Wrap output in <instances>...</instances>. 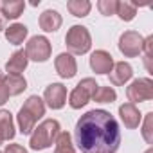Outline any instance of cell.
<instances>
[{
	"label": "cell",
	"instance_id": "cell-1",
	"mask_svg": "<svg viewBox=\"0 0 153 153\" xmlns=\"http://www.w3.org/2000/svg\"><path fill=\"white\" fill-rule=\"evenodd\" d=\"M76 144L81 153H115L121 144V130L106 110H90L76 124Z\"/></svg>",
	"mask_w": 153,
	"mask_h": 153
},
{
	"label": "cell",
	"instance_id": "cell-2",
	"mask_svg": "<svg viewBox=\"0 0 153 153\" xmlns=\"http://www.w3.org/2000/svg\"><path fill=\"white\" fill-rule=\"evenodd\" d=\"M45 114V105L38 96H31L18 112V126L22 133H31L36 128L38 119Z\"/></svg>",
	"mask_w": 153,
	"mask_h": 153
},
{
	"label": "cell",
	"instance_id": "cell-3",
	"mask_svg": "<svg viewBox=\"0 0 153 153\" xmlns=\"http://www.w3.org/2000/svg\"><path fill=\"white\" fill-rule=\"evenodd\" d=\"M33 131L34 133L31 135V148L33 149H45L52 142H56V139L59 135V123L54 119H49V121H43Z\"/></svg>",
	"mask_w": 153,
	"mask_h": 153
},
{
	"label": "cell",
	"instance_id": "cell-4",
	"mask_svg": "<svg viewBox=\"0 0 153 153\" xmlns=\"http://www.w3.org/2000/svg\"><path fill=\"white\" fill-rule=\"evenodd\" d=\"M65 42H67V47L74 54H85L90 49V33L83 25H74L67 33Z\"/></svg>",
	"mask_w": 153,
	"mask_h": 153
},
{
	"label": "cell",
	"instance_id": "cell-5",
	"mask_svg": "<svg viewBox=\"0 0 153 153\" xmlns=\"http://www.w3.org/2000/svg\"><path fill=\"white\" fill-rule=\"evenodd\" d=\"M97 87H99V85H97L92 78L83 79L78 87L72 90V94H70V99H68L70 106H72V108H81V106H85V105L94 97Z\"/></svg>",
	"mask_w": 153,
	"mask_h": 153
},
{
	"label": "cell",
	"instance_id": "cell-6",
	"mask_svg": "<svg viewBox=\"0 0 153 153\" xmlns=\"http://www.w3.org/2000/svg\"><path fill=\"white\" fill-rule=\"evenodd\" d=\"M27 59H34V61H45L51 56V43L45 36H34L29 40L27 49H25Z\"/></svg>",
	"mask_w": 153,
	"mask_h": 153
},
{
	"label": "cell",
	"instance_id": "cell-7",
	"mask_svg": "<svg viewBox=\"0 0 153 153\" xmlns=\"http://www.w3.org/2000/svg\"><path fill=\"white\" fill-rule=\"evenodd\" d=\"M142 45H144V40H142V36H140L139 33H135V31H126V33L121 36V40H119V49H121V52H123L124 56H130V58L139 56L140 51H142Z\"/></svg>",
	"mask_w": 153,
	"mask_h": 153
},
{
	"label": "cell",
	"instance_id": "cell-8",
	"mask_svg": "<svg viewBox=\"0 0 153 153\" xmlns=\"http://www.w3.org/2000/svg\"><path fill=\"white\" fill-rule=\"evenodd\" d=\"M153 97V83L149 79H135L128 87V99L133 103L149 101Z\"/></svg>",
	"mask_w": 153,
	"mask_h": 153
},
{
	"label": "cell",
	"instance_id": "cell-9",
	"mask_svg": "<svg viewBox=\"0 0 153 153\" xmlns=\"http://www.w3.org/2000/svg\"><path fill=\"white\" fill-rule=\"evenodd\" d=\"M65 99H67V88L61 85V83H52L47 87L45 90V101L51 108L58 110L65 105Z\"/></svg>",
	"mask_w": 153,
	"mask_h": 153
},
{
	"label": "cell",
	"instance_id": "cell-10",
	"mask_svg": "<svg viewBox=\"0 0 153 153\" xmlns=\"http://www.w3.org/2000/svg\"><path fill=\"white\" fill-rule=\"evenodd\" d=\"M90 67L97 72V74H106L112 70L114 67V59L106 51H96L90 56Z\"/></svg>",
	"mask_w": 153,
	"mask_h": 153
},
{
	"label": "cell",
	"instance_id": "cell-11",
	"mask_svg": "<svg viewBox=\"0 0 153 153\" xmlns=\"http://www.w3.org/2000/svg\"><path fill=\"white\" fill-rule=\"evenodd\" d=\"M76 59L70 56V54H67V52H63V54H59L58 58H56V70H58V74L61 76V78H72V76L76 74Z\"/></svg>",
	"mask_w": 153,
	"mask_h": 153
},
{
	"label": "cell",
	"instance_id": "cell-12",
	"mask_svg": "<svg viewBox=\"0 0 153 153\" xmlns=\"http://www.w3.org/2000/svg\"><path fill=\"white\" fill-rule=\"evenodd\" d=\"M131 67L124 61L121 63H115L114 65V70H110V81L114 85H124L130 78H131Z\"/></svg>",
	"mask_w": 153,
	"mask_h": 153
},
{
	"label": "cell",
	"instance_id": "cell-13",
	"mask_svg": "<svg viewBox=\"0 0 153 153\" xmlns=\"http://www.w3.org/2000/svg\"><path fill=\"white\" fill-rule=\"evenodd\" d=\"M27 61H29V59H27L25 51H16V52L9 58V61H7L6 68H7V72H9L11 76H20V72H24V70H25Z\"/></svg>",
	"mask_w": 153,
	"mask_h": 153
},
{
	"label": "cell",
	"instance_id": "cell-14",
	"mask_svg": "<svg viewBox=\"0 0 153 153\" xmlns=\"http://www.w3.org/2000/svg\"><path fill=\"white\" fill-rule=\"evenodd\" d=\"M119 114H121V119H123L124 126H128V128H137V126H139V123H140V114H139V110L135 108V105H131V103L123 105V106L119 108Z\"/></svg>",
	"mask_w": 153,
	"mask_h": 153
},
{
	"label": "cell",
	"instance_id": "cell-15",
	"mask_svg": "<svg viewBox=\"0 0 153 153\" xmlns=\"http://www.w3.org/2000/svg\"><path fill=\"white\" fill-rule=\"evenodd\" d=\"M61 25V16L58 11H52V9H47L42 13L40 16V27L47 33H52V31H58Z\"/></svg>",
	"mask_w": 153,
	"mask_h": 153
},
{
	"label": "cell",
	"instance_id": "cell-16",
	"mask_svg": "<svg viewBox=\"0 0 153 153\" xmlns=\"http://www.w3.org/2000/svg\"><path fill=\"white\" fill-rule=\"evenodd\" d=\"M0 137H2V140H9L15 137L13 117L7 110H0Z\"/></svg>",
	"mask_w": 153,
	"mask_h": 153
},
{
	"label": "cell",
	"instance_id": "cell-17",
	"mask_svg": "<svg viewBox=\"0 0 153 153\" xmlns=\"http://www.w3.org/2000/svg\"><path fill=\"white\" fill-rule=\"evenodd\" d=\"M25 87H27V83H25V79L22 78V76H11V74L6 76V88H7L9 96L22 94L25 90Z\"/></svg>",
	"mask_w": 153,
	"mask_h": 153
},
{
	"label": "cell",
	"instance_id": "cell-18",
	"mask_svg": "<svg viewBox=\"0 0 153 153\" xmlns=\"http://www.w3.org/2000/svg\"><path fill=\"white\" fill-rule=\"evenodd\" d=\"M24 9H25V2H22V0H15V2H4V4H0V11H2L4 18H18Z\"/></svg>",
	"mask_w": 153,
	"mask_h": 153
},
{
	"label": "cell",
	"instance_id": "cell-19",
	"mask_svg": "<svg viewBox=\"0 0 153 153\" xmlns=\"http://www.w3.org/2000/svg\"><path fill=\"white\" fill-rule=\"evenodd\" d=\"M25 36H27V27L22 25V24H13V25H9V27L6 29V38H7L9 43L18 45V43L24 42Z\"/></svg>",
	"mask_w": 153,
	"mask_h": 153
},
{
	"label": "cell",
	"instance_id": "cell-20",
	"mask_svg": "<svg viewBox=\"0 0 153 153\" xmlns=\"http://www.w3.org/2000/svg\"><path fill=\"white\" fill-rule=\"evenodd\" d=\"M67 7L74 16H87L92 6L88 0H70V2H67Z\"/></svg>",
	"mask_w": 153,
	"mask_h": 153
},
{
	"label": "cell",
	"instance_id": "cell-21",
	"mask_svg": "<svg viewBox=\"0 0 153 153\" xmlns=\"http://www.w3.org/2000/svg\"><path fill=\"white\" fill-rule=\"evenodd\" d=\"M135 13H137V4H133V2H117L115 15H119L123 20H126V22L133 20Z\"/></svg>",
	"mask_w": 153,
	"mask_h": 153
},
{
	"label": "cell",
	"instance_id": "cell-22",
	"mask_svg": "<svg viewBox=\"0 0 153 153\" xmlns=\"http://www.w3.org/2000/svg\"><path fill=\"white\" fill-rule=\"evenodd\" d=\"M54 153H76L72 148V140H70V133L67 131H59L58 139H56V151Z\"/></svg>",
	"mask_w": 153,
	"mask_h": 153
},
{
	"label": "cell",
	"instance_id": "cell-23",
	"mask_svg": "<svg viewBox=\"0 0 153 153\" xmlns=\"http://www.w3.org/2000/svg\"><path fill=\"white\" fill-rule=\"evenodd\" d=\"M115 97H117V94L112 87H97L92 99L97 103H112V101H115Z\"/></svg>",
	"mask_w": 153,
	"mask_h": 153
},
{
	"label": "cell",
	"instance_id": "cell-24",
	"mask_svg": "<svg viewBox=\"0 0 153 153\" xmlns=\"http://www.w3.org/2000/svg\"><path fill=\"white\" fill-rule=\"evenodd\" d=\"M97 7H99L101 15L110 16V15H115V11H117V2H115V0H99V2H97Z\"/></svg>",
	"mask_w": 153,
	"mask_h": 153
},
{
	"label": "cell",
	"instance_id": "cell-25",
	"mask_svg": "<svg viewBox=\"0 0 153 153\" xmlns=\"http://www.w3.org/2000/svg\"><path fill=\"white\" fill-rule=\"evenodd\" d=\"M151 43H153V36L146 38L144 45H142V49H144V63H146V68L149 72H151Z\"/></svg>",
	"mask_w": 153,
	"mask_h": 153
},
{
	"label": "cell",
	"instance_id": "cell-26",
	"mask_svg": "<svg viewBox=\"0 0 153 153\" xmlns=\"http://www.w3.org/2000/svg\"><path fill=\"white\" fill-rule=\"evenodd\" d=\"M151 123H153V114H148V115H146V121H144L142 135H144V139H146L149 144L153 142V135H151Z\"/></svg>",
	"mask_w": 153,
	"mask_h": 153
},
{
	"label": "cell",
	"instance_id": "cell-27",
	"mask_svg": "<svg viewBox=\"0 0 153 153\" xmlns=\"http://www.w3.org/2000/svg\"><path fill=\"white\" fill-rule=\"evenodd\" d=\"M9 94H7V88H6V78L2 76V72H0V105H4L7 101Z\"/></svg>",
	"mask_w": 153,
	"mask_h": 153
},
{
	"label": "cell",
	"instance_id": "cell-28",
	"mask_svg": "<svg viewBox=\"0 0 153 153\" xmlns=\"http://www.w3.org/2000/svg\"><path fill=\"white\" fill-rule=\"evenodd\" d=\"M6 153H27V151L22 146H18V144H9L6 148Z\"/></svg>",
	"mask_w": 153,
	"mask_h": 153
},
{
	"label": "cell",
	"instance_id": "cell-29",
	"mask_svg": "<svg viewBox=\"0 0 153 153\" xmlns=\"http://www.w3.org/2000/svg\"><path fill=\"white\" fill-rule=\"evenodd\" d=\"M4 25H6V18L2 16V11H0V31L4 29Z\"/></svg>",
	"mask_w": 153,
	"mask_h": 153
},
{
	"label": "cell",
	"instance_id": "cell-30",
	"mask_svg": "<svg viewBox=\"0 0 153 153\" xmlns=\"http://www.w3.org/2000/svg\"><path fill=\"white\" fill-rule=\"evenodd\" d=\"M146 153H153V151H151V149H148V151H146Z\"/></svg>",
	"mask_w": 153,
	"mask_h": 153
},
{
	"label": "cell",
	"instance_id": "cell-31",
	"mask_svg": "<svg viewBox=\"0 0 153 153\" xmlns=\"http://www.w3.org/2000/svg\"><path fill=\"white\" fill-rule=\"evenodd\" d=\"M2 142H4V140H2V137H0V144H2Z\"/></svg>",
	"mask_w": 153,
	"mask_h": 153
}]
</instances>
